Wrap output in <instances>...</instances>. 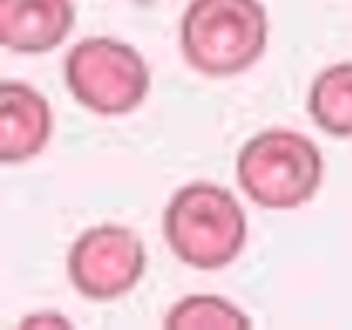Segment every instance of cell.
<instances>
[{"mask_svg":"<svg viewBox=\"0 0 352 330\" xmlns=\"http://www.w3.org/2000/svg\"><path fill=\"white\" fill-rule=\"evenodd\" d=\"M267 11L258 0H192L182 16L184 60L209 77L250 69L267 47Z\"/></svg>","mask_w":352,"mask_h":330,"instance_id":"obj_1","label":"cell"},{"mask_svg":"<svg viewBox=\"0 0 352 330\" xmlns=\"http://www.w3.org/2000/svg\"><path fill=\"white\" fill-rule=\"evenodd\" d=\"M25 327H69L72 322L66 316H55V314H38V316H28L22 319Z\"/></svg>","mask_w":352,"mask_h":330,"instance_id":"obj_10","label":"cell"},{"mask_svg":"<svg viewBox=\"0 0 352 330\" xmlns=\"http://www.w3.org/2000/svg\"><path fill=\"white\" fill-rule=\"evenodd\" d=\"M63 80L72 96L99 116L132 113L151 85V74L140 52L107 36L77 41L66 55Z\"/></svg>","mask_w":352,"mask_h":330,"instance_id":"obj_4","label":"cell"},{"mask_svg":"<svg viewBox=\"0 0 352 330\" xmlns=\"http://www.w3.org/2000/svg\"><path fill=\"white\" fill-rule=\"evenodd\" d=\"M162 228L176 258L195 270H220L231 264L242 253L248 236L239 201L212 182L182 187L165 206Z\"/></svg>","mask_w":352,"mask_h":330,"instance_id":"obj_2","label":"cell"},{"mask_svg":"<svg viewBox=\"0 0 352 330\" xmlns=\"http://www.w3.org/2000/svg\"><path fill=\"white\" fill-rule=\"evenodd\" d=\"M50 129L47 99L25 82L6 80L0 85V160L11 165L36 157L50 140Z\"/></svg>","mask_w":352,"mask_h":330,"instance_id":"obj_6","label":"cell"},{"mask_svg":"<svg viewBox=\"0 0 352 330\" xmlns=\"http://www.w3.org/2000/svg\"><path fill=\"white\" fill-rule=\"evenodd\" d=\"M165 327L170 330H242L250 327V319L228 300L214 294H192L179 300L168 316Z\"/></svg>","mask_w":352,"mask_h":330,"instance_id":"obj_9","label":"cell"},{"mask_svg":"<svg viewBox=\"0 0 352 330\" xmlns=\"http://www.w3.org/2000/svg\"><path fill=\"white\" fill-rule=\"evenodd\" d=\"M236 182L264 209H294L311 201L322 182V154L294 129H264L236 157Z\"/></svg>","mask_w":352,"mask_h":330,"instance_id":"obj_3","label":"cell"},{"mask_svg":"<svg viewBox=\"0 0 352 330\" xmlns=\"http://www.w3.org/2000/svg\"><path fill=\"white\" fill-rule=\"evenodd\" d=\"M146 270L140 236L126 226H94L69 250V278L88 300H116L126 294Z\"/></svg>","mask_w":352,"mask_h":330,"instance_id":"obj_5","label":"cell"},{"mask_svg":"<svg viewBox=\"0 0 352 330\" xmlns=\"http://www.w3.org/2000/svg\"><path fill=\"white\" fill-rule=\"evenodd\" d=\"M314 124L333 138H352V63H336L316 74L308 91Z\"/></svg>","mask_w":352,"mask_h":330,"instance_id":"obj_8","label":"cell"},{"mask_svg":"<svg viewBox=\"0 0 352 330\" xmlns=\"http://www.w3.org/2000/svg\"><path fill=\"white\" fill-rule=\"evenodd\" d=\"M72 25V0H0V41L14 52H50Z\"/></svg>","mask_w":352,"mask_h":330,"instance_id":"obj_7","label":"cell"}]
</instances>
